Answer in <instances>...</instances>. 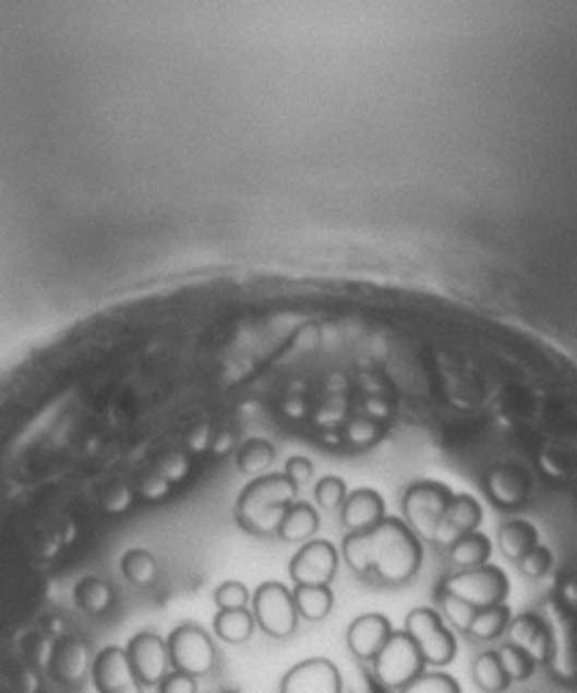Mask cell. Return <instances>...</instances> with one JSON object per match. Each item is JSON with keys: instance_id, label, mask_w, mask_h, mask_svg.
<instances>
[{"instance_id": "83f0119b", "label": "cell", "mask_w": 577, "mask_h": 693, "mask_svg": "<svg viewBox=\"0 0 577 693\" xmlns=\"http://www.w3.org/2000/svg\"><path fill=\"white\" fill-rule=\"evenodd\" d=\"M347 485H344V479H338V476H325V479L316 481V490H314V499L316 504H320V510L325 512H336L341 510L344 501H347Z\"/></svg>"}, {"instance_id": "4dcf8cb0", "label": "cell", "mask_w": 577, "mask_h": 693, "mask_svg": "<svg viewBox=\"0 0 577 693\" xmlns=\"http://www.w3.org/2000/svg\"><path fill=\"white\" fill-rule=\"evenodd\" d=\"M443 611H446L448 625L459 628V631H465V633L470 631L476 613H479L473 606H468V602L457 600V597H452V595H443Z\"/></svg>"}, {"instance_id": "8fae6325", "label": "cell", "mask_w": 577, "mask_h": 693, "mask_svg": "<svg viewBox=\"0 0 577 693\" xmlns=\"http://www.w3.org/2000/svg\"><path fill=\"white\" fill-rule=\"evenodd\" d=\"M92 682L97 693H143L141 680L127 658V649L121 647H105L94 655Z\"/></svg>"}, {"instance_id": "484cf974", "label": "cell", "mask_w": 577, "mask_h": 693, "mask_svg": "<svg viewBox=\"0 0 577 693\" xmlns=\"http://www.w3.org/2000/svg\"><path fill=\"white\" fill-rule=\"evenodd\" d=\"M113 600H116V595H113V589H110L108 581L86 578V581H81V584H77V589H75V602L86 613L110 611Z\"/></svg>"}, {"instance_id": "52a82bcc", "label": "cell", "mask_w": 577, "mask_h": 693, "mask_svg": "<svg viewBox=\"0 0 577 693\" xmlns=\"http://www.w3.org/2000/svg\"><path fill=\"white\" fill-rule=\"evenodd\" d=\"M452 499V490L446 485H437V481H418V485L407 488L405 501H401L407 526L416 534H421V537L435 539L437 526H441Z\"/></svg>"}, {"instance_id": "5b68a950", "label": "cell", "mask_w": 577, "mask_h": 693, "mask_svg": "<svg viewBox=\"0 0 577 693\" xmlns=\"http://www.w3.org/2000/svg\"><path fill=\"white\" fill-rule=\"evenodd\" d=\"M443 595H452L457 600L468 602L476 611L490 606H501L509 595V578L503 573L501 567H492V564H484V567H473V570H462V573L452 575L443 586Z\"/></svg>"}, {"instance_id": "4316f807", "label": "cell", "mask_w": 577, "mask_h": 693, "mask_svg": "<svg viewBox=\"0 0 577 693\" xmlns=\"http://www.w3.org/2000/svg\"><path fill=\"white\" fill-rule=\"evenodd\" d=\"M399 693H462L459 682L446 671H423L418 680L401 688Z\"/></svg>"}, {"instance_id": "d4e9b609", "label": "cell", "mask_w": 577, "mask_h": 693, "mask_svg": "<svg viewBox=\"0 0 577 693\" xmlns=\"http://www.w3.org/2000/svg\"><path fill=\"white\" fill-rule=\"evenodd\" d=\"M275 463V446L264 438H253V441L242 443L240 454H237V465L242 474L248 476H264L269 465Z\"/></svg>"}, {"instance_id": "4fadbf2b", "label": "cell", "mask_w": 577, "mask_h": 693, "mask_svg": "<svg viewBox=\"0 0 577 693\" xmlns=\"http://www.w3.org/2000/svg\"><path fill=\"white\" fill-rule=\"evenodd\" d=\"M390 636H394V625L385 613H363V617L352 619V625H349L347 647L358 660L372 664Z\"/></svg>"}, {"instance_id": "603a6c76", "label": "cell", "mask_w": 577, "mask_h": 693, "mask_svg": "<svg viewBox=\"0 0 577 693\" xmlns=\"http://www.w3.org/2000/svg\"><path fill=\"white\" fill-rule=\"evenodd\" d=\"M492 553V542L484 537V534L473 531L468 537L457 539V542L448 548V559H452L457 567L462 570H473V567H484L486 559Z\"/></svg>"}, {"instance_id": "cb8c5ba5", "label": "cell", "mask_w": 577, "mask_h": 693, "mask_svg": "<svg viewBox=\"0 0 577 693\" xmlns=\"http://www.w3.org/2000/svg\"><path fill=\"white\" fill-rule=\"evenodd\" d=\"M121 573H124V578L130 584L152 586L157 581V575H160V567H157V559L152 557L149 550L132 548L121 557Z\"/></svg>"}, {"instance_id": "7a4b0ae2", "label": "cell", "mask_w": 577, "mask_h": 693, "mask_svg": "<svg viewBox=\"0 0 577 693\" xmlns=\"http://www.w3.org/2000/svg\"><path fill=\"white\" fill-rule=\"evenodd\" d=\"M298 485L286 474H264L248 485L237 501V521L245 531L269 537L278 534L286 510L294 504Z\"/></svg>"}, {"instance_id": "f1b7e54d", "label": "cell", "mask_w": 577, "mask_h": 693, "mask_svg": "<svg viewBox=\"0 0 577 693\" xmlns=\"http://www.w3.org/2000/svg\"><path fill=\"white\" fill-rule=\"evenodd\" d=\"M553 550L548 548V545H542L539 542L537 548H531L526 553V557L520 559V562H517V567H520V573L526 575V578H531V581H539V578H544V575L550 573V570H553Z\"/></svg>"}, {"instance_id": "8992f818", "label": "cell", "mask_w": 577, "mask_h": 693, "mask_svg": "<svg viewBox=\"0 0 577 693\" xmlns=\"http://www.w3.org/2000/svg\"><path fill=\"white\" fill-rule=\"evenodd\" d=\"M253 619L267 636L289 638L298 631V608H294L292 589H286L278 581H267L253 592Z\"/></svg>"}, {"instance_id": "d6a6232c", "label": "cell", "mask_w": 577, "mask_h": 693, "mask_svg": "<svg viewBox=\"0 0 577 693\" xmlns=\"http://www.w3.org/2000/svg\"><path fill=\"white\" fill-rule=\"evenodd\" d=\"M157 693H199V682H195V677L182 674V671H171L157 685Z\"/></svg>"}, {"instance_id": "30bf717a", "label": "cell", "mask_w": 577, "mask_h": 693, "mask_svg": "<svg viewBox=\"0 0 577 693\" xmlns=\"http://www.w3.org/2000/svg\"><path fill=\"white\" fill-rule=\"evenodd\" d=\"M338 573V550L327 539H309L292 557L289 575L294 586H327Z\"/></svg>"}, {"instance_id": "1f68e13d", "label": "cell", "mask_w": 577, "mask_h": 693, "mask_svg": "<svg viewBox=\"0 0 577 693\" xmlns=\"http://www.w3.org/2000/svg\"><path fill=\"white\" fill-rule=\"evenodd\" d=\"M58 674H61L63 680L86 674V647L72 644V647L61 649V671H58Z\"/></svg>"}, {"instance_id": "2e32d148", "label": "cell", "mask_w": 577, "mask_h": 693, "mask_svg": "<svg viewBox=\"0 0 577 693\" xmlns=\"http://www.w3.org/2000/svg\"><path fill=\"white\" fill-rule=\"evenodd\" d=\"M528 476L517 468H495L486 474V493L503 510H520L528 501Z\"/></svg>"}, {"instance_id": "7c38bea8", "label": "cell", "mask_w": 577, "mask_h": 693, "mask_svg": "<svg viewBox=\"0 0 577 693\" xmlns=\"http://www.w3.org/2000/svg\"><path fill=\"white\" fill-rule=\"evenodd\" d=\"M280 693H344L341 671L327 658H309L280 680Z\"/></svg>"}, {"instance_id": "7402d4cb", "label": "cell", "mask_w": 577, "mask_h": 693, "mask_svg": "<svg viewBox=\"0 0 577 693\" xmlns=\"http://www.w3.org/2000/svg\"><path fill=\"white\" fill-rule=\"evenodd\" d=\"M294 608L309 622H320L333 611V589L330 586H294L292 592Z\"/></svg>"}, {"instance_id": "44dd1931", "label": "cell", "mask_w": 577, "mask_h": 693, "mask_svg": "<svg viewBox=\"0 0 577 693\" xmlns=\"http://www.w3.org/2000/svg\"><path fill=\"white\" fill-rule=\"evenodd\" d=\"M512 617H515V613H512V608L506 606V602L481 608V611L476 613L473 625H470L468 633L473 638H479V642H495V638H501L503 633L509 631Z\"/></svg>"}, {"instance_id": "ffe728a7", "label": "cell", "mask_w": 577, "mask_h": 693, "mask_svg": "<svg viewBox=\"0 0 577 693\" xmlns=\"http://www.w3.org/2000/svg\"><path fill=\"white\" fill-rule=\"evenodd\" d=\"M473 682L481 688L484 693H506L515 682L506 674L501 664V655L497 649H490V653H481L473 664Z\"/></svg>"}, {"instance_id": "3957f363", "label": "cell", "mask_w": 577, "mask_h": 693, "mask_svg": "<svg viewBox=\"0 0 577 693\" xmlns=\"http://www.w3.org/2000/svg\"><path fill=\"white\" fill-rule=\"evenodd\" d=\"M405 633L416 642L423 664L432 666V669H443L457 658V638L446 628L441 613L432 611V608H412L407 613Z\"/></svg>"}, {"instance_id": "5bb4252c", "label": "cell", "mask_w": 577, "mask_h": 693, "mask_svg": "<svg viewBox=\"0 0 577 693\" xmlns=\"http://www.w3.org/2000/svg\"><path fill=\"white\" fill-rule=\"evenodd\" d=\"M385 521V501L377 490L360 488L347 495L341 506V523L349 534H363Z\"/></svg>"}, {"instance_id": "f546056e", "label": "cell", "mask_w": 577, "mask_h": 693, "mask_svg": "<svg viewBox=\"0 0 577 693\" xmlns=\"http://www.w3.org/2000/svg\"><path fill=\"white\" fill-rule=\"evenodd\" d=\"M251 602V592L240 581H226L215 589V606L218 611H237V608H248Z\"/></svg>"}, {"instance_id": "836d02e7", "label": "cell", "mask_w": 577, "mask_h": 693, "mask_svg": "<svg viewBox=\"0 0 577 693\" xmlns=\"http://www.w3.org/2000/svg\"><path fill=\"white\" fill-rule=\"evenodd\" d=\"M284 474L289 476V479L294 481V485H305V481L311 479V476H314V463H311V459H305V457H289L286 459V468H284Z\"/></svg>"}, {"instance_id": "ac0fdd59", "label": "cell", "mask_w": 577, "mask_h": 693, "mask_svg": "<svg viewBox=\"0 0 577 693\" xmlns=\"http://www.w3.org/2000/svg\"><path fill=\"white\" fill-rule=\"evenodd\" d=\"M497 545H501V553L512 562H520L528 550L539 545V531L533 523L528 521H512L497 531Z\"/></svg>"}, {"instance_id": "6da1fadb", "label": "cell", "mask_w": 577, "mask_h": 693, "mask_svg": "<svg viewBox=\"0 0 577 693\" xmlns=\"http://www.w3.org/2000/svg\"><path fill=\"white\" fill-rule=\"evenodd\" d=\"M341 550L354 573H377L385 584L410 581L423 557L416 531L399 517H385L372 531L349 534Z\"/></svg>"}, {"instance_id": "ba28073f", "label": "cell", "mask_w": 577, "mask_h": 693, "mask_svg": "<svg viewBox=\"0 0 577 693\" xmlns=\"http://www.w3.org/2000/svg\"><path fill=\"white\" fill-rule=\"evenodd\" d=\"M168 653H171L173 671H182L190 677H204L218 664V649L209 633L199 625H179L168 636Z\"/></svg>"}, {"instance_id": "9a60e30c", "label": "cell", "mask_w": 577, "mask_h": 693, "mask_svg": "<svg viewBox=\"0 0 577 693\" xmlns=\"http://www.w3.org/2000/svg\"><path fill=\"white\" fill-rule=\"evenodd\" d=\"M479 523H481L479 501L470 499V495H454L452 504H448V510H446V515H443L441 526H437L435 542L452 548L457 539L473 534L476 528H479Z\"/></svg>"}, {"instance_id": "e0dca14e", "label": "cell", "mask_w": 577, "mask_h": 693, "mask_svg": "<svg viewBox=\"0 0 577 693\" xmlns=\"http://www.w3.org/2000/svg\"><path fill=\"white\" fill-rule=\"evenodd\" d=\"M316 528H320V515H316L314 506L305 504V501H294L280 521L278 537L284 542H309Z\"/></svg>"}, {"instance_id": "9c48e42d", "label": "cell", "mask_w": 577, "mask_h": 693, "mask_svg": "<svg viewBox=\"0 0 577 693\" xmlns=\"http://www.w3.org/2000/svg\"><path fill=\"white\" fill-rule=\"evenodd\" d=\"M124 649L132 664V671H135L143 688H157L173 671L168 638L157 636V633H137V636L130 638V644Z\"/></svg>"}, {"instance_id": "277c9868", "label": "cell", "mask_w": 577, "mask_h": 693, "mask_svg": "<svg viewBox=\"0 0 577 693\" xmlns=\"http://www.w3.org/2000/svg\"><path fill=\"white\" fill-rule=\"evenodd\" d=\"M372 666L377 680L390 691H401V688L410 685L412 680H418L426 671V664H423L416 642L405 631H394V636L385 642V647L380 649Z\"/></svg>"}, {"instance_id": "d6986e66", "label": "cell", "mask_w": 577, "mask_h": 693, "mask_svg": "<svg viewBox=\"0 0 577 693\" xmlns=\"http://www.w3.org/2000/svg\"><path fill=\"white\" fill-rule=\"evenodd\" d=\"M215 636L226 644H245L256 631V619L251 608H237V611H218L212 619Z\"/></svg>"}]
</instances>
